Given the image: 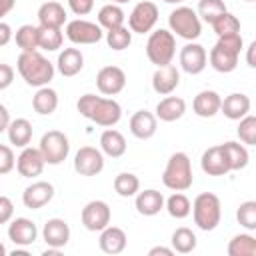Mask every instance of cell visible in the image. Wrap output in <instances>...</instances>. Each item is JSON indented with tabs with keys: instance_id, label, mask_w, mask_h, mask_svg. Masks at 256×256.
Returning a JSON list of instances; mask_svg holds the SVG:
<instances>
[{
	"instance_id": "4fadbf2b",
	"label": "cell",
	"mask_w": 256,
	"mask_h": 256,
	"mask_svg": "<svg viewBox=\"0 0 256 256\" xmlns=\"http://www.w3.org/2000/svg\"><path fill=\"white\" fill-rule=\"evenodd\" d=\"M126 86V74L120 66H104L96 74V88L104 96H116Z\"/></svg>"
},
{
	"instance_id": "7c38bea8",
	"label": "cell",
	"mask_w": 256,
	"mask_h": 256,
	"mask_svg": "<svg viewBox=\"0 0 256 256\" xmlns=\"http://www.w3.org/2000/svg\"><path fill=\"white\" fill-rule=\"evenodd\" d=\"M74 170L80 176H96L104 170V154L94 146H82L74 154Z\"/></svg>"
},
{
	"instance_id": "4316f807",
	"label": "cell",
	"mask_w": 256,
	"mask_h": 256,
	"mask_svg": "<svg viewBox=\"0 0 256 256\" xmlns=\"http://www.w3.org/2000/svg\"><path fill=\"white\" fill-rule=\"evenodd\" d=\"M38 22L46 28H62L66 24V10L60 2L48 0L38 8Z\"/></svg>"
},
{
	"instance_id": "cb8c5ba5",
	"label": "cell",
	"mask_w": 256,
	"mask_h": 256,
	"mask_svg": "<svg viewBox=\"0 0 256 256\" xmlns=\"http://www.w3.org/2000/svg\"><path fill=\"white\" fill-rule=\"evenodd\" d=\"M220 94L216 90H202L192 100V110L200 118H212L220 112Z\"/></svg>"
},
{
	"instance_id": "ee69618b",
	"label": "cell",
	"mask_w": 256,
	"mask_h": 256,
	"mask_svg": "<svg viewBox=\"0 0 256 256\" xmlns=\"http://www.w3.org/2000/svg\"><path fill=\"white\" fill-rule=\"evenodd\" d=\"M236 220L240 226H244L248 232L256 230V202L254 200H246L238 206L236 210Z\"/></svg>"
},
{
	"instance_id": "9f6ffc18",
	"label": "cell",
	"mask_w": 256,
	"mask_h": 256,
	"mask_svg": "<svg viewBox=\"0 0 256 256\" xmlns=\"http://www.w3.org/2000/svg\"><path fill=\"white\" fill-rule=\"evenodd\" d=\"M6 254H8V252H6V246L0 242V256H6Z\"/></svg>"
},
{
	"instance_id": "484cf974",
	"label": "cell",
	"mask_w": 256,
	"mask_h": 256,
	"mask_svg": "<svg viewBox=\"0 0 256 256\" xmlns=\"http://www.w3.org/2000/svg\"><path fill=\"white\" fill-rule=\"evenodd\" d=\"M184 112H186V102H184V98H180V96H166V98H162L158 104H156V118L158 120H162V122H176V120H180L182 116H184Z\"/></svg>"
},
{
	"instance_id": "60d3db41",
	"label": "cell",
	"mask_w": 256,
	"mask_h": 256,
	"mask_svg": "<svg viewBox=\"0 0 256 256\" xmlns=\"http://www.w3.org/2000/svg\"><path fill=\"white\" fill-rule=\"evenodd\" d=\"M224 12H226L224 0H200L198 2V10H196L198 18L204 20V22H208V24H212Z\"/></svg>"
},
{
	"instance_id": "e0dca14e",
	"label": "cell",
	"mask_w": 256,
	"mask_h": 256,
	"mask_svg": "<svg viewBox=\"0 0 256 256\" xmlns=\"http://www.w3.org/2000/svg\"><path fill=\"white\" fill-rule=\"evenodd\" d=\"M180 84V72L174 64H166V66H158L156 72L152 74V90L160 96H168L172 94Z\"/></svg>"
},
{
	"instance_id": "2e32d148",
	"label": "cell",
	"mask_w": 256,
	"mask_h": 256,
	"mask_svg": "<svg viewBox=\"0 0 256 256\" xmlns=\"http://www.w3.org/2000/svg\"><path fill=\"white\" fill-rule=\"evenodd\" d=\"M54 198V186L46 180H36L22 192V202L30 210H40Z\"/></svg>"
},
{
	"instance_id": "7dc6e473",
	"label": "cell",
	"mask_w": 256,
	"mask_h": 256,
	"mask_svg": "<svg viewBox=\"0 0 256 256\" xmlns=\"http://www.w3.org/2000/svg\"><path fill=\"white\" fill-rule=\"evenodd\" d=\"M68 6H70V10H72L74 14H78V16H86V14L92 12V8H94V0H68Z\"/></svg>"
},
{
	"instance_id": "7a4b0ae2",
	"label": "cell",
	"mask_w": 256,
	"mask_h": 256,
	"mask_svg": "<svg viewBox=\"0 0 256 256\" xmlns=\"http://www.w3.org/2000/svg\"><path fill=\"white\" fill-rule=\"evenodd\" d=\"M16 70L18 74L22 76V80L28 84V86H34V88H42V86H48L50 80L54 78V64L42 56L38 50L34 52H22L16 60Z\"/></svg>"
},
{
	"instance_id": "d4e9b609",
	"label": "cell",
	"mask_w": 256,
	"mask_h": 256,
	"mask_svg": "<svg viewBox=\"0 0 256 256\" xmlns=\"http://www.w3.org/2000/svg\"><path fill=\"white\" fill-rule=\"evenodd\" d=\"M136 212L142 216H156L162 208H164V196L162 192L148 188V190H138L136 192V200H134Z\"/></svg>"
},
{
	"instance_id": "f35d334b",
	"label": "cell",
	"mask_w": 256,
	"mask_h": 256,
	"mask_svg": "<svg viewBox=\"0 0 256 256\" xmlns=\"http://www.w3.org/2000/svg\"><path fill=\"white\" fill-rule=\"evenodd\" d=\"M38 38H40V48L46 52H56L62 42V28H46V26H38Z\"/></svg>"
},
{
	"instance_id": "3957f363",
	"label": "cell",
	"mask_w": 256,
	"mask_h": 256,
	"mask_svg": "<svg viewBox=\"0 0 256 256\" xmlns=\"http://www.w3.org/2000/svg\"><path fill=\"white\" fill-rule=\"evenodd\" d=\"M242 46H244V40H242L240 32L218 36V42L212 46V50L208 54L210 66L220 74L234 72L236 66H238V58H240Z\"/></svg>"
},
{
	"instance_id": "b9f144b4",
	"label": "cell",
	"mask_w": 256,
	"mask_h": 256,
	"mask_svg": "<svg viewBox=\"0 0 256 256\" xmlns=\"http://www.w3.org/2000/svg\"><path fill=\"white\" fill-rule=\"evenodd\" d=\"M212 30L216 32V36H226V34H236V32H240V20L232 14V12H224V14H220L212 24Z\"/></svg>"
},
{
	"instance_id": "f1b7e54d",
	"label": "cell",
	"mask_w": 256,
	"mask_h": 256,
	"mask_svg": "<svg viewBox=\"0 0 256 256\" xmlns=\"http://www.w3.org/2000/svg\"><path fill=\"white\" fill-rule=\"evenodd\" d=\"M126 138L122 132L114 130V128H106L100 134V150L102 154L110 156V158H120L126 154Z\"/></svg>"
},
{
	"instance_id": "bcb514c9",
	"label": "cell",
	"mask_w": 256,
	"mask_h": 256,
	"mask_svg": "<svg viewBox=\"0 0 256 256\" xmlns=\"http://www.w3.org/2000/svg\"><path fill=\"white\" fill-rule=\"evenodd\" d=\"M14 216V204L8 196L0 194V224H8Z\"/></svg>"
},
{
	"instance_id": "1f68e13d",
	"label": "cell",
	"mask_w": 256,
	"mask_h": 256,
	"mask_svg": "<svg viewBox=\"0 0 256 256\" xmlns=\"http://www.w3.org/2000/svg\"><path fill=\"white\" fill-rule=\"evenodd\" d=\"M6 134H8L10 144H14L16 148H24V146H28L30 140H32V124H30V120H26V118L10 120V124H8V128H6Z\"/></svg>"
},
{
	"instance_id": "7bdbcfd3",
	"label": "cell",
	"mask_w": 256,
	"mask_h": 256,
	"mask_svg": "<svg viewBox=\"0 0 256 256\" xmlns=\"http://www.w3.org/2000/svg\"><path fill=\"white\" fill-rule=\"evenodd\" d=\"M238 128H236V134L240 138V142L244 146H254L256 144V116H252L250 112L246 116H242L238 120Z\"/></svg>"
},
{
	"instance_id": "681fc988",
	"label": "cell",
	"mask_w": 256,
	"mask_h": 256,
	"mask_svg": "<svg viewBox=\"0 0 256 256\" xmlns=\"http://www.w3.org/2000/svg\"><path fill=\"white\" fill-rule=\"evenodd\" d=\"M12 36H14V32H12L10 24H6V22L0 20V46H6L12 40Z\"/></svg>"
},
{
	"instance_id": "ac0fdd59",
	"label": "cell",
	"mask_w": 256,
	"mask_h": 256,
	"mask_svg": "<svg viewBox=\"0 0 256 256\" xmlns=\"http://www.w3.org/2000/svg\"><path fill=\"white\" fill-rule=\"evenodd\" d=\"M8 238L16 244V246H30L36 242L38 238V228L36 224L30 220V218H14L10 220V226H8Z\"/></svg>"
},
{
	"instance_id": "816d5d0a",
	"label": "cell",
	"mask_w": 256,
	"mask_h": 256,
	"mask_svg": "<svg viewBox=\"0 0 256 256\" xmlns=\"http://www.w3.org/2000/svg\"><path fill=\"white\" fill-rule=\"evenodd\" d=\"M158 254H162V256H172L174 250H172V248H166V246H154V248L148 250V256H158Z\"/></svg>"
},
{
	"instance_id": "6f0895ef",
	"label": "cell",
	"mask_w": 256,
	"mask_h": 256,
	"mask_svg": "<svg viewBox=\"0 0 256 256\" xmlns=\"http://www.w3.org/2000/svg\"><path fill=\"white\" fill-rule=\"evenodd\" d=\"M164 2H166V4H182L184 0H164Z\"/></svg>"
},
{
	"instance_id": "ba28073f",
	"label": "cell",
	"mask_w": 256,
	"mask_h": 256,
	"mask_svg": "<svg viewBox=\"0 0 256 256\" xmlns=\"http://www.w3.org/2000/svg\"><path fill=\"white\" fill-rule=\"evenodd\" d=\"M38 150H40V154H42L46 164L58 166L68 158V152H70L68 136L64 132H60V130H48V132L42 134Z\"/></svg>"
},
{
	"instance_id": "9c48e42d",
	"label": "cell",
	"mask_w": 256,
	"mask_h": 256,
	"mask_svg": "<svg viewBox=\"0 0 256 256\" xmlns=\"http://www.w3.org/2000/svg\"><path fill=\"white\" fill-rule=\"evenodd\" d=\"M66 38L72 44H96L104 38V30L100 28V24L90 22V20H70L66 22Z\"/></svg>"
},
{
	"instance_id": "680465c9",
	"label": "cell",
	"mask_w": 256,
	"mask_h": 256,
	"mask_svg": "<svg viewBox=\"0 0 256 256\" xmlns=\"http://www.w3.org/2000/svg\"><path fill=\"white\" fill-rule=\"evenodd\" d=\"M114 4H126V2H130V0H112Z\"/></svg>"
},
{
	"instance_id": "11a10c76",
	"label": "cell",
	"mask_w": 256,
	"mask_h": 256,
	"mask_svg": "<svg viewBox=\"0 0 256 256\" xmlns=\"http://www.w3.org/2000/svg\"><path fill=\"white\" fill-rule=\"evenodd\" d=\"M12 256H28V250H12Z\"/></svg>"
},
{
	"instance_id": "ffe728a7",
	"label": "cell",
	"mask_w": 256,
	"mask_h": 256,
	"mask_svg": "<svg viewBox=\"0 0 256 256\" xmlns=\"http://www.w3.org/2000/svg\"><path fill=\"white\" fill-rule=\"evenodd\" d=\"M42 238H44V242L48 246L62 250L68 244V240H70V226H68V222L62 220V218L46 220V224L42 228Z\"/></svg>"
},
{
	"instance_id": "7402d4cb",
	"label": "cell",
	"mask_w": 256,
	"mask_h": 256,
	"mask_svg": "<svg viewBox=\"0 0 256 256\" xmlns=\"http://www.w3.org/2000/svg\"><path fill=\"white\" fill-rule=\"evenodd\" d=\"M98 244H100V250L104 254H120L124 252L126 244H128V238H126V232L118 226H106L104 230H100V238H98Z\"/></svg>"
},
{
	"instance_id": "d590c367",
	"label": "cell",
	"mask_w": 256,
	"mask_h": 256,
	"mask_svg": "<svg viewBox=\"0 0 256 256\" xmlns=\"http://www.w3.org/2000/svg\"><path fill=\"white\" fill-rule=\"evenodd\" d=\"M228 256H256V238L252 234H236L226 248Z\"/></svg>"
},
{
	"instance_id": "d6986e66",
	"label": "cell",
	"mask_w": 256,
	"mask_h": 256,
	"mask_svg": "<svg viewBox=\"0 0 256 256\" xmlns=\"http://www.w3.org/2000/svg\"><path fill=\"white\" fill-rule=\"evenodd\" d=\"M128 128H130V134L138 140H148L156 134L158 130V118L148 112V110H136L132 116H130V122H128Z\"/></svg>"
},
{
	"instance_id": "5bb4252c",
	"label": "cell",
	"mask_w": 256,
	"mask_h": 256,
	"mask_svg": "<svg viewBox=\"0 0 256 256\" xmlns=\"http://www.w3.org/2000/svg\"><path fill=\"white\" fill-rule=\"evenodd\" d=\"M178 60H180V68H182L186 74L196 76V74H200V72L206 68V64H208V54H206V48H204L202 44H198V42H188V44L180 50Z\"/></svg>"
},
{
	"instance_id": "8d00e7d4",
	"label": "cell",
	"mask_w": 256,
	"mask_h": 256,
	"mask_svg": "<svg viewBox=\"0 0 256 256\" xmlns=\"http://www.w3.org/2000/svg\"><path fill=\"white\" fill-rule=\"evenodd\" d=\"M164 208H166V212H168L172 218L182 220V218L190 216L192 202L188 200L186 194H182V192H174L172 196H168V200H164Z\"/></svg>"
},
{
	"instance_id": "52a82bcc",
	"label": "cell",
	"mask_w": 256,
	"mask_h": 256,
	"mask_svg": "<svg viewBox=\"0 0 256 256\" xmlns=\"http://www.w3.org/2000/svg\"><path fill=\"white\" fill-rule=\"evenodd\" d=\"M168 26L172 34L188 42H194L202 34V20L190 6H176L168 16Z\"/></svg>"
},
{
	"instance_id": "91938a15",
	"label": "cell",
	"mask_w": 256,
	"mask_h": 256,
	"mask_svg": "<svg viewBox=\"0 0 256 256\" xmlns=\"http://www.w3.org/2000/svg\"><path fill=\"white\" fill-rule=\"evenodd\" d=\"M246 2H256V0H246Z\"/></svg>"
},
{
	"instance_id": "8992f818",
	"label": "cell",
	"mask_w": 256,
	"mask_h": 256,
	"mask_svg": "<svg viewBox=\"0 0 256 256\" xmlns=\"http://www.w3.org/2000/svg\"><path fill=\"white\" fill-rule=\"evenodd\" d=\"M174 54H176V38L170 30L158 28V30L150 32L148 42H146V56L156 68L172 64Z\"/></svg>"
},
{
	"instance_id": "5b68a950",
	"label": "cell",
	"mask_w": 256,
	"mask_h": 256,
	"mask_svg": "<svg viewBox=\"0 0 256 256\" xmlns=\"http://www.w3.org/2000/svg\"><path fill=\"white\" fill-rule=\"evenodd\" d=\"M192 216H194V224L204 230L210 232L220 224L222 218V206H220V198L212 192H202L194 198L192 202Z\"/></svg>"
},
{
	"instance_id": "f546056e",
	"label": "cell",
	"mask_w": 256,
	"mask_h": 256,
	"mask_svg": "<svg viewBox=\"0 0 256 256\" xmlns=\"http://www.w3.org/2000/svg\"><path fill=\"white\" fill-rule=\"evenodd\" d=\"M32 108L34 112H38L40 116H50L56 112L58 108V94L54 88L50 86H42L36 90V94L32 96Z\"/></svg>"
},
{
	"instance_id": "db71d44e",
	"label": "cell",
	"mask_w": 256,
	"mask_h": 256,
	"mask_svg": "<svg viewBox=\"0 0 256 256\" xmlns=\"http://www.w3.org/2000/svg\"><path fill=\"white\" fill-rule=\"evenodd\" d=\"M254 50H256V42H250V46L246 48V62H248L250 68L256 66V62H254Z\"/></svg>"
},
{
	"instance_id": "836d02e7",
	"label": "cell",
	"mask_w": 256,
	"mask_h": 256,
	"mask_svg": "<svg viewBox=\"0 0 256 256\" xmlns=\"http://www.w3.org/2000/svg\"><path fill=\"white\" fill-rule=\"evenodd\" d=\"M170 242H172V250L174 252H178V254H190L192 250H196L198 238H196V234L190 228L180 226V228H176L172 232Z\"/></svg>"
},
{
	"instance_id": "9a60e30c",
	"label": "cell",
	"mask_w": 256,
	"mask_h": 256,
	"mask_svg": "<svg viewBox=\"0 0 256 256\" xmlns=\"http://www.w3.org/2000/svg\"><path fill=\"white\" fill-rule=\"evenodd\" d=\"M46 162L40 154L38 148H32V146H24L22 152L18 154L16 158V170L22 178H36L42 174Z\"/></svg>"
},
{
	"instance_id": "f6af8a7d",
	"label": "cell",
	"mask_w": 256,
	"mask_h": 256,
	"mask_svg": "<svg viewBox=\"0 0 256 256\" xmlns=\"http://www.w3.org/2000/svg\"><path fill=\"white\" fill-rule=\"evenodd\" d=\"M14 166H16V156H14L12 148L6 144H0V176L12 172Z\"/></svg>"
},
{
	"instance_id": "c3c4849f",
	"label": "cell",
	"mask_w": 256,
	"mask_h": 256,
	"mask_svg": "<svg viewBox=\"0 0 256 256\" xmlns=\"http://www.w3.org/2000/svg\"><path fill=\"white\" fill-rule=\"evenodd\" d=\"M14 82V68L10 64H0V90H6Z\"/></svg>"
},
{
	"instance_id": "6da1fadb",
	"label": "cell",
	"mask_w": 256,
	"mask_h": 256,
	"mask_svg": "<svg viewBox=\"0 0 256 256\" xmlns=\"http://www.w3.org/2000/svg\"><path fill=\"white\" fill-rule=\"evenodd\" d=\"M76 108L84 118L92 120L94 124L102 128H112L122 118V106L114 98H104V96H96L90 92L78 98Z\"/></svg>"
},
{
	"instance_id": "30bf717a",
	"label": "cell",
	"mask_w": 256,
	"mask_h": 256,
	"mask_svg": "<svg viewBox=\"0 0 256 256\" xmlns=\"http://www.w3.org/2000/svg\"><path fill=\"white\" fill-rule=\"evenodd\" d=\"M158 22V6L150 0H142L138 2L130 16H128V28L136 34H146V32H152V28L156 26Z\"/></svg>"
},
{
	"instance_id": "d6a6232c",
	"label": "cell",
	"mask_w": 256,
	"mask_h": 256,
	"mask_svg": "<svg viewBox=\"0 0 256 256\" xmlns=\"http://www.w3.org/2000/svg\"><path fill=\"white\" fill-rule=\"evenodd\" d=\"M124 20H126V14L120 8V4L110 2V4H104L98 10V24H100L102 30H112V28L124 26Z\"/></svg>"
},
{
	"instance_id": "44dd1931",
	"label": "cell",
	"mask_w": 256,
	"mask_h": 256,
	"mask_svg": "<svg viewBox=\"0 0 256 256\" xmlns=\"http://www.w3.org/2000/svg\"><path fill=\"white\" fill-rule=\"evenodd\" d=\"M200 166H202V170L208 176H226L230 172V168H228V162H226L222 144L206 148L204 154H202V158H200Z\"/></svg>"
},
{
	"instance_id": "f5cc1de1",
	"label": "cell",
	"mask_w": 256,
	"mask_h": 256,
	"mask_svg": "<svg viewBox=\"0 0 256 256\" xmlns=\"http://www.w3.org/2000/svg\"><path fill=\"white\" fill-rule=\"evenodd\" d=\"M14 4H16V0H0V20L14 8Z\"/></svg>"
},
{
	"instance_id": "e575fe53",
	"label": "cell",
	"mask_w": 256,
	"mask_h": 256,
	"mask_svg": "<svg viewBox=\"0 0 256 256\" xmlns=\"http://www.w3.org/2000/svg\"><path fill=\"white\" fill-rule=\"evenodd\" d=\"M14 40H16V46L22 50V52H34L40 48V38H38V26H32V24H22L16 34H14Z\"/></svg>"
},
{
	"instance_id": "8fae6325",
	"label": "cell",
	"mask_w": 256,
	"mask_h": 256,
	"mask_svg": "<svg viewBox=\"0 0 256 256\" xmlns=\"http://www.w3.org/2000/svg\"><path fill=\"white\" fill-rule=\"evenodd\" d=\"M110 218H112V212L104 200H90L80 212V222L88 232L104 230L110 224Z\"/></svg>"
},
{
	"instance_id": "ab89813d",
	"label": "cell",
	"mask_w": 256,
	"mask_h": 256,
	"mask_svg": "<svg viewBox=\"0 0 256 256\" xmlns=\"http://www.w3.org/2000/svg\"><path fill=\"white\" fill-rule=\"evenodd\" d=\"M106 44H108V48H112L116 52L126 50L132 44V30L126 28V26H118V28L106 30Z\"/></svg>"
},
{
	"instance_id": "83f0119b",
	"label": "cell",
	"mask_w": 256,
	"mask_h": 256,
	"mask_svg": "<svg viewBox=\"0 0 256 256\" xmlns=\"http://www.w3.org/2000/svg\"><path fill=\"white\" fill-rule=\"evenodd\" d=\"M56 68L62 76L70 78V76H76L82 68H84V56L78 48H64L60 54H58V60H56Z\"/></svg>"
},
{
	"instance_id": "603a6c76",
	"label": "cell",
	"mask_w": 256,
	"mask_h": 256,
	"mask_svg": "<svg viewBox=\"0 0 256 256\" xmlns=\"http://www.w3.org/2000/svg\"><path fill=\"white\" fill-rule=\"evenodd\" d=\"M250 106H252L250 96H246L244 92H232L220 102V112L228 120H240L250 112Z\"/></svg>"
},
{
	"instance_id": "74e56055",
	"label": "cell",
	"mask_w": 256,
	"mask_h": 256,
	"mask_svg": "<svg viewBox=\"0 0 256 256\" xmlns=\"http://www.w3.org/2000/svg\"><path fill=\"white\" fill-rule=\"evenodd\" d=\"M140 190V180L136 174L132 172H120L116 178H114V192L122 198H130V196H136V192Z\"/></svg>"
},
{
	"instance_id": "277c9868",
	"label": "cell",
	"mask_w": 256,
	"mask_h": 256,
	"mask_svg": "<svg viewBox=\"0 0 256 256\" xmlns=\"http://www.w3.org/2000/svg\"><path fill=\"white\" fill-rule=\"evenodd\" d=\"M192 182H194V174H192V162L188 154L174 152L168 158L166 168L162 172V184L174 192H184L192 186Z\"/></svg>"
},
{
	"instance_id": "f907efd6",
	"label": "cell",
	"mask_w": 256,
	"mask_h": 256,
	"mask_svg": "<svg viewBox=\"0 0 256 256\" xmlns=\"http://www.w3.org/2000/svg\"><path fill=\"white\" fill-rule=\"evenodd\" d=\"M8 124H10V112L4 104H0V132H6Z\"/></svg>"
},
{
	"instance_id": "4dcf8cb0",
	"label": "cell",
	"mask_w": 256,
	"mask_h": 256,
	"mask_svg": "<svg viewBox=\"0 0 256 256\" xmlns=\"http://www.w3.org/2000/svg\"><path fill=\"white\" fill-rule=\"evenodd\" d=\"M222 150H224V156H226V162H228V168L230 172L234 170H242L248 166V160H250V154H248V148L236 140H228L222 144Z\"/></svg>"
}]
</instances>
